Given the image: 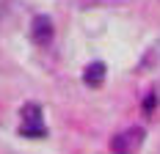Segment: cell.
Listing matches in <instances>:
<instances>
[{
  "label": "cell",
  "instance_id": "5b68a950",
  "mask_svg": "<svg viewBox=\"0 0 160 154\" xmlns=\"http://www.w3.org/2000/svg\"><path fill=\"white\" fill-rule=\"evenodd\" d=\"M155 105H158V99H155V94H149V96H146V102H144V110H146V113H152Z\"/></svg>",
  "mask_w": 160,
  "mask_h": 154
},
{
  "label": "cell",
  "instance_id": "277c9868",
  "mask_svg": "<svg viewBox=\"0 0 160 154\" xmlns=\"http://www.w3.org/2000/svg\"><path fill=\"white\" fill-rule=\"evenodd\" d=\"M83 80H86L88 85H94V88H97V85L105 80V63H102V61L88 63V66H86V72H83Z\"/></svg>",
  "mask_w": 160,
  "mask_h": 154
},
{
  "label": "cell",
  "instance_id": "8992f818",
  "mask_svg": "<svg viewBox=\"0 0 160 154\" xmlns=\"http://www.w3.org/2000/svg\"><path fill=\"white\" fill-rule=\"evenodd\" d=\"M3 14H6V0H0V19H3Z\"/></svg>",
  "mask_w": 160,
  "mask_h": 154
},
{
  "label": "cell",
  "instance_id": "7a4b0ae2",
  "mask_svg": "<svg viewBox=\"0 0 160 154\" xmlns=\"http://www.w3.org/2000/svg\"><path fill=\"white\" fill-rule=\"evenodd\" d=\"M22 135H31V138H42L44 135V124H42V108L39 105H25L22 108V127H19Z\"/></svg>",
  "mask_w": 160,
  "mask_h": 154
},
{
  "label": "cell",
  "instance_id": "6da1fadb",
  "mask_svg": "<svg viewBox=\"0 0 160 154\" xmlns=\"http://www.w3.org/2000/svg\"><path fill=\"white\" fill-rule=\"evenodd\" d=\"M141 143H144V129L141 127H130V129L119 132L113 138L111 149H113V154H135L141 149Z\"/></svg>",
  "mask_w": 160,
  "mask_h": 154
},
{
  "label": "cell",
  "instance_id": "3957f363",
  "mask_svg": "<svg viewBox=\"0 0 160 154\" xmlns=\"http://www.w3.org/2000/svg\"><path fill=\"white\" fill-rule=\"evenodd\" d=\"M52 39V22L50 17H36L33 19V41L36 44H50Z\"/></svg>",
  "mask_w": 160,
  "mask_h": 154
}]
</instances>
